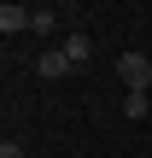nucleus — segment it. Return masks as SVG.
Returning <instances> with one entry per match:
<instances>
[{"label":"nucleus","mask_w":152,"mask_h":158,"mask_svg":"<svg viewBox=\"0 0 152 158\" xmlns=\"http://www.w3.org/2000/svg\"><path fill=\"white\" fill-rule=\"evenodd\" d=\"M117 76H123V94H152V59L146 53H123Z\"/></svg>","instance_id":"obj_1"},{"label":"nucleus","mask_w":152,"mask_h":158,"mask_svg":"<svg viewBox=\"0 0 152 158\" xmlns=\"http://www.w3.org/2000/svg\"><path fill=\"white\" fill-rule=\"evenodd\" d=\"M29 23H35V6H12V0L0 6V35H6V41H12V35H23Z\"/></svg>","instance_id":"obj_2"},{"label":"nucleus","mask_w":152,"mask_h":158,"mask_svg":"<svg viewBox=\"0 0 152 158\" xmlns=\"http://www.w3.org/2000/svg\"><path fill=\"white\" fill-rule=\"evenodd\" d=\"M70 70H76V64L64 59V47H47V53L35 59V76H47V82H59V76H70Z\"/></svg>","instance_id":"obj_3"},{"label":"nucleus","mask_w":152,"mask_h":158,"mask_svg":"<svg viewBox=\"0 0 152 158\" xmlns=\"http://www.w3.org/2000/svg\"><path fill=\"white\" fill-rule=\"evenodd\" d=\"M64 59H70V64H76V70H82V64H88V59H94V41H88V35H82V29H70V35H64Z\"/></svg>","instance_id":"obj_4"},{"label":"nucleus","mask_w":152,"mask_h":158,"mask_svg":"<svg viewBox=\"0 0 152 158\" xmlns=\"http://www.w3.org/2000/svg\"><path fill=\"white\" fill-rule=\"evenodd\" d=\"M29 29H35V35H53V29H59V12H53V6H35V23H29Z\"/></svg>","instance_id":"obj_5"},{"label":"nucleus","mask_w":152,"mask_h":158,"mask_svg":"<svg viewBox=\"0 0 152 158\" xmlns=\"http://www.w3.org/2000/svg\"><path fill=\"white\" fill-rule=\"evenodd\" d=\"M146 106H152V94H123V117H146Z\"/></svg>","instance_id":"obj_6"},{"label":"nucleus","mask_w":152,"mask_h":158,"mask_svg":"<svg viewBox=\"0 0 152 158\" xmlns=\"http://www.w3.org/2000/svg\"><path fill=\"white\" fill-rule=\"evenodd\" d=\"M0 158H23V147L18 141H0Z\"/></svg>","instance_id":"obj_7"}]
</instances>
